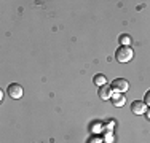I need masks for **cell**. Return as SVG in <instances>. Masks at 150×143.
<instances>
[{
	"instance_id": "1",
	"label": "cell",
	"mask_w": 150,
	"mask_h": 143,
	"mask_svg": "<svg viewBox=\"0 0 150 143\" xmlns=\"http://www.w3.org/2000/svg\"><path fill=\"white\" fill-rule=\"evenodd\" d=\"M133 56H134V53H133V49H131L129 46H120V48L115 51V59L118 60L120 64L129 62V60L133 59Z\"/></svg>"
},
{
	"instance_id": "2",
	"label": "cell",
	"mask_w": 150,
	"mask_h": 143,
	"mask_svg": "<svg viewBox=\"0 0 150 143\" xmlns=\"http://www.w3.org/2000/svg\"><path fill=\"white\" fill-rule=\"evenodd\" d=\"M6 92H8V95L11 99H21L23 94H24V89H23L21 84L11 83V84H8V88H6Z\"/></svg>"
},
{
	"instance_id": "3",
	"label": "cell",
	"mask_w": 150,
	"mask_h": 143,
	"mask_svg": "<svg viewBox=\"0 0 150 143\" xmlns=\"http://www.w3.org/2000/svg\"><path fill=\"white\" fill-rule=\"evenodd\" d=\"M110 88L115 92H121V94H123V92H126L128 89H129V83H128L126 80H123V78H117V80L112 81Z\"/></svg>"
},
{
	"instance_id": "4",
	"label": "cell",
	"mask_w": 150,
	"mask_h": 143,
	"mask_svg": "<svg viewBox=\"0 0 150 143\" xmlns=\"http://www.w3.org/2000/svg\"><path fill=\"white\" fill-rule=\"evenodd\" d=\"M131 111H133V114H144L147 111V105L144 100H134L131 103Z\"/></svg>"
},
{
	"instance_id": "5",
	"label": "cell",
	"mask_w": 150,
	"mask_h": 143,
	"mask_svg": "<svg viewBox=\"0 0 150 143\" xmlns=\"http://www.w3.org/2000/svg\"><path fill=\"white\" fill-rule=\"evenodd\" d=\"M110 100H112V105L123 107L125 102H126V97H125V94H121V92H113L112 97H110Z\"/></svg>"
},
{
	"instance_id": "6",
	"label": "cell",
	"mask_w": 150,
	"mask_h": 143,
	"mask_svg": "<svg viewBox=\"0 0 150 143\" xmlns=\"http://www.w3.org/2000/svg\"><path fill=\"white\" fill-rule=\"evenodd\" d=\"M99 97L102 100H109L112 97V88H110V84H105L102 88H99Z\"/></svg>"
},
{
	"instance_id": "7",
	"label": "cell",
	"mask_w": 150,
	"mask_h": 143,
	"mask_svg": "<svg viewBox=\"0 0 150 143\" xmlns=\"http://www.w3.org/2000/svg\"><path fill=\"white\" fill-rule=\"evenodd\" d=\"M93 81H94V84H96V86H99V88H102V86H105V84H107V78H105V75H102V73L96 75Z\"/></svg>"
},
{
	"instance_id": "8",
	"label": "cell",
	"mask_w": 150,
	"mask_h": 143,
	"mask_svg": "<svg viewBox=\"0 0 150 143\" xmlns=\"http://www.w3.org/2000/svg\"><path fill=\"white\" fill-rule=\"evenodd\" d=\"M118 43L121 46H129L131 45V37L129 35H120V38H118Z\"/></svg>"
},
{
	"instance_id": "9",
	"label": "cell",
	"mask_w": 150,
	"mask_h": 143,
	"mask_svg": "<svg viewBox=\"0 0 150 143\" xmlns=\"http://www.w3.org/2000/svg\"><path fill=\"white\" fill-rule=\"evenodd\" d=\"M144 102H145V105L150 107V89L147 92H145V97H144Z\"/></svg>"
},
{
	"instance_id": "10",
	"label": "cell",
	"mask_w": 150,
	"mask_h": 143,
	"mask_svg": "<svg viewBox=\"0 0 150 143\" xmlns=\"http://www.w3.org/2000/svg\"><path fill=\"white\" fill-rule=\"evenodd\" d=\"M145 114H147V119H150V108L147 110V111H145Z\"/></svg>"
}]
</instances>
